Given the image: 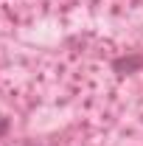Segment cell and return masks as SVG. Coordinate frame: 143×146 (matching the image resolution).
<instances>
[{
    "label": "cell",
    "instance_id": "cell-2",
    "mask_svg": "<svg viewBox=\"0 0 143 146\" xmlns=\"http://www.w3.org/2000/svg\"><path fill=\"white\" fill-rule=\"evenodd\" d=\"M25 146H36V143H25Z\"/></svg>",
    "mask_w": 143,
    "mask_h": 146
},
{
    "label": "cell",
    "instance_id": "cell-1",
    "mask_svg": "<svg viewBox=\"0 0 143 146\" xmlns=\"http://www.w3.org/2000/svg\"><path fill=\"white\" fill-rule=\"evenodd\" d=\"M118 73H129V70H138V68H143V56H129V59H115V65H112Z\"/></svg>",
    "mask_w": 143,
    "mask_h": 146
}]
</instances>
